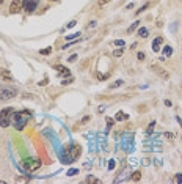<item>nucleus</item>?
Here are the masks:
<instances>
[{"label": "nucleus", "mask_w": 182, "mask_h": 184, "mask_svg": "<svg viewBox=\"0 0 182 184\" xmlns=\"http://www.w3.org/2000/svg\"><path fill=\"white\" fill-rule=\"evenodd\" d=\"M29 120H30V112L29 110L14 112V115H13V118H11V124L14 126L17 131H22V129L25 127V124L29 123Z\"/></svg>", "instance_id": "1"}, {"label": "nucleus", "mask_w": 182, "mask_h": 184, "mask_svg": "<svg viewBox=\"0 0 182 184\" xmlns=\"http://www.w3.org/2000/svg\"><path fill=\"white\" fill-rule=\"evenodd\" d=\"M13 115H14V109H13V107H6V109H3V110L0 112V126H2V127L10 126V124H11Z\"/></svg>", "instance_id": "2"}, {"label": "nucleus", "mask_w": 182, "mask_h": 184, "mask_svg": "<svg viewBox=\"0 0 182 184\" xmlns=\"http://www.w3.org/2000/svg\"><path fill=\"white\" fill-rule=\"evenodd\" d=\"M16 88H11V87H6V85H0V99L6 101V99H11L16 96Z\"/></svg>", "instance_id": "3"}, {"label": "nucleus", "mask_w": 182, "mask_h": 184, "mask_svg": "<svg viewBox=\"0 0 182 184\" xmlns=\"http://www.w3.org/2000/svg\"><path fill=\"white\" fill-rule=\"evenodd\" d=\"M24 167H25V170H29V172H36L38 168H41V161L35 159V158L25 159L24 161Z\"/></svg>", "instance_id": "4"}, {"label": "nucleus", "mask_w": 182, "mask_h": 184, "mask_svg": "<svg viewBox=\"0 0 182 184\" xmlns=\"http://www.w3.org/2000/svg\"><path fill=\"white\" fill-rule=\"evenodd\" d=\"M39 5V0H24L22 3V8L27 11V13H32L36 10V6Z\"/></svg>", "instance_id": "5"}, {"label": "nucleus", "mask_w": 182, "mask_h": 184, "mask_svg": "<svg viewBox=\"0 0 182 184\" xmlns=\"http://www.w3.org/2000/svg\"><path fill=\"white\" fill-rule=\"evenodd\" d=\"M22 3H24V0H13L11 5H10V13H13V14L19 13L22 10Z\"/></svg>", "instance_id": "6"}, {"label": "nucleus", "mask_w": 182, "mask_h": 184, "mask_svg": "<svg viewBox=\"0 0 182 184\" xmlns=\"http://www.w3.org/2000/svg\"><path fill=\"white\" fill-rule=\"evenodd\" d=\"M68 151L71 153V161H74V159H77L80 156V146H77V145H71L68 148Z\"/></svg>", "instance_id": "7"}, {"label": "nucleus", "mask_w": 182, "mask_h": 184, "mask_svg": "<svg viewBox=\"0 0 182 184\" xmlns=\"http://www.w3.org/2000/svg\"><path fill=\"white\" fill-rule=\"evenodd\" d=\"M162 44H163V38H162V36L156 38V39L152 41V51H154V52H157V51L160 49V46H162Z\"/></svg>", "instance_id": "8"}, {"label": "nucleus", "mask_w": 182, "mask_h": 184, "mask_svg": "<svg viewBox=\"0 0 182 184\" xmlns=\"http://www.w3.org/2000/svg\"><path fill=\"white\" fill-rule=\"evenodd\" d=\"M0 77H2L3 80H6V82H13V76L10 74L8 69H2V71H0Z\"/></svg>", "instance_id": "9"}, {"label": "nucleus", "mask_w": 182, "mask_h": 184, "mask_svg": "<svg viewBox=\"0 0 182 184\" xmlns=\"http://www.w3.org/2000/svg\"><path fill=\"white\" fill-rule=\"evenodd\" d=\"M55 69H57V71H60L61 74H66V76H69V72H71V71L68 69V68L61 66V65H55Z\"/></svg>", "instance_id": "10"}, {"label": "nucleus", "mask_w": 182, "mask_h": 184, "mask_svg": "<svg viewBox=\"0 0 182 184\" xmlns=\"http://www.w3.org/2000/svg\"><path fill=\"white\" fill-rule=\"evenodd\" d=\"M127 118H129V115H126V113H123V112H118V113H116V117H115V120H116V121L127 120Z\"/></svg>", "instance_id": "11"}, {"label": "nucleus", "mask_w": 182, "mask_h": 184, "mask_svg": "<svg viewBox=\"0 0 182 184\" xmlns=\"http://www.w3.org/2000/svg\"><path fill=\"white\" fill-rule=\"evenodd\" d=\"M138 35L141 36V38H146V36H148V29H144V27H140Z\"/></svg>", "instance_id": "12"}, {"label": "nucleus", "mask_w": 182, "mask_h": 184, "mask_svg": "<svg viewBox=\"0 0 182 184\" xmlns=\"http://www.w3.org/2000/svg\"><path fill=\"white\" fill-rule=\"evenodd\" d=\"M140 178H141V172H134V175H132V181H140Z\"/></svg>", "instance_id": "13"}, {"label": "nucleus", "mask_w": 182, "mask_h": 184, "mask_svg": "<svg viewBox=\"0 0 182 184\" xmlns=\"http://www.w3.org/2000/svg\"><path fill=\"white\" fill-rule=\"evenodd\" d=\"M171 54H173V49L170 46H166L165 49H163V55H166V57H171Z\"/></svg>", "instance_id": "14"}, {"label": "nucleus", "mask_w": 182, "mask_h": 184, "mask_svg": "<svg viewBox=\"0 0 182 184\" xmlns=\"http://www.w3.org/2000/svg\"><path fill=\"white\" fill-rule=\"evenodd\" d=\"M86 182H96V184H99L101 181L97 179V178H94V176H86V179H85Z\"/></svg>", "instance_id": "15"}, {"label": "nucleus", "mask_w": 182, "mask_h": 184, "mask_svg": "<svg viewBox=\"0 0 182 184\" xmlns=\"http://www.w3.org/2000/svg\"><path fill=\"white\" fill-rule=\"evenodd\" d=\"M138 25H140V22H138V20H135V22H134V24H132V25L129 27V33H132V32H134V30L137 29Z\"/></svg>", "instance_id": "16"}, {"label": "nucleus", "mask_w": 182, "mask_h": 184, "mask_svg": "<svg viewBox=\"0 0 182 184\" xmlns=\"http://www.w3.org/2000/svg\"><path fill=\"white\" fill-rule=\"evenodd\" d=\"M174 182H182V175L177 173L176 176H174Z\"/></svg>", "instance_id": "17"}, {"label": "nucleus", "mask_w": 182, "mask_h": 184, "mask_svg": "<svg viewBox=\"0 0 182 184\" xmlns=\"http://www.w3.org/2000/svg\"><path fill=\"white\" fill-rule=\"evenodd\" d=\"M52 52V47H47V49H44V51H41V54H43V55H49V54Z\"/></svg>", "instance_id": "18"}, {"label": "nucleus", "mask_w": 182, "mask_h": 184, "mask_svg": "<svg viewBox=\"0 0 182 184\" xmlns=\"http://www.w3.org/2000/svg\"><path fill=\"white\" fill-rule=\"evenodd\" d=\"M113 55H115V57H121V55H123V49L115 51V52H113Z\"/></svg>", "instance_id": "19"}, {"label": "nucleus", "mask_w": 182, "mask_h": 184, "mask_svg": "<svg viewBox=\"0 0 182 184\" xmlns=\"http://www.w3.org/2000/svg\"><path fill=\"white\" fill-rule=\"evenodd\" d=\"M79 35H80V33H74V35H68V36H66V39H74V38H79Z\"/></svg>", "instance_id": "20"}, {"label": "nucleus", "mask_w": 182, "mask_h": 184, "mask_svg": "<svg viewBox=\"0 0 182 184\" xmlns=\"http://www.w3.org/2000/svg\"><path fill=\"white\" fill-rule=\"evenodd\" d=\"M148 6H149V5H148V3H144V5H143V6H141V8H140V10H138V11H137V14H140V13H141V11H144V10H146V8H148Z\"/></svg>", "instance_id": "21"}, {"label": "nucleus", "mask_w": 182, "mask_h": 184, "mask_svg": "<svg viewBox=\"0 0 182 184\" xmlns=\"http://www.w3.org/2000/svg\"><path fill=\"white\" fill-rule=\"evenodd\" d=\"M121 85H123V80H116L115 84L111 85V88H115V87H121Z\"/></svg>", "instance_id": "22"}, {"label": "nucleus", "mask_w": 182, "mask_h": 184, "mask_svg": "<svg viewBox=\"0 0 182 184\" xmlns=\"http://www.w3.org/2000/svg\"><path fill=\"white\" fill-rule=\"evenodd\" d=\"M75 173H79V172H77L75 168H71V170H69V172H68V175H69V176H74Z\"/></svg>", "instance_id": "23"}, {"label": "nucleus", "mask_w": 182, "mask_h": 184, "mask_svg": "<svg viewBox=\"0 0 182 184\" xmlns=\"http://www.w3.org/2000/svg\"><path fill=\"white\" fill-rule=\"evenodd\" d=\"M115 46H124V41L123 39H116L115 41Z\"/></svg>", "instance_id": "24"}, {"label": "nucleus", "mask_w": 182, "mask_h": 184, "mask_svg": "<svg viewBox=\"0 0 182 184\" xmlns=\"http://www.w3.org/2000/svg\"><path fill=\"white\" fill-rule=\"evenodd\" d=\"M108 168H110V170L115 168V161H110V162H108Z\"/></svg>", "instance_id": "25"}, {"label": "nucleus", "mask_w": 182, "mask_h": 184, "mask_svg": "<svg viewBox=\"0 0 182 184\" xmlns=\"http://www.w3.org/2000/svg\"><path fill=\"white\" fill-rule=\"evenodd\" d=\"M138 60H144V54L143 52H138Z\"/></svg>", "instance_id": "26"}, {"label": "nucleus", "mask_w": 182, "mask_h": 184, "mask_svg": "<svg viewBox=\"0 0 182 184\" xmlns=\"http://www.w3.org/2000/svg\"><path fill=\"white\" fill-rule=\"evenodd\" d=\"M74 25H75V20H72V22H69V24H68V29H72Z\"/></svg>", "instance_id": "27"}, {"label": "nucleus", "mask_w": 182, "mask_h": 184, "mask_svg": "<svg viewBox=\"0 0 182 184\" xmlns=\"http://www.w3.org/2000/svg\"><path fill=\"white\" fill-rule=\"evenodd\" d=\"M75 58H77V55H71L69 57V61H75Z\"/></svg>", "instance_id": "28"}, {"label": "nucleus", "mask_w": 182, "mask_h": 184, "mask_svg": "<svg viewBox=\"0 0 182 184\" xmlns=\"http://www.w3.org/2000/svg\"><path fill=\"white\" fill-rule=\"evenodd\" d=\"M107 123H108V126H111V124H113V120H111V118H107Z\"/></svg>", "instance_id": "29"}, {"label": "nucleus", "mask_w": 182, "mask_h": 184, "mask_svg": "<svg viewBox=\"0 0 182 184\" xmlns=\"http://www.w3.org/2000/svg\"><path fill=\"white\" fill-rule=\"evenodd\" d=\"M107 2H108V0H99V3H101V5H104V3H107Z\"/></svg>", "instance_id": "30"}, {"label": "nucleus", "mask_w": 182, "mask_h": 184, "mask_svg": "<svg viewBox=\"0 0 182 184\" xmlns=\"http://www.w3.org/2000/svg\"><path fill=\"white\" fill-rule=\"evenodd\" d=\"M0 3H3V0H0Z\"/></svg>", "instance_id": "31"}]
</instances>
